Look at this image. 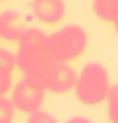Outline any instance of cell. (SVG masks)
Wrapping results in <instances>:
<instances>
[{
  "label": "cell",
  "mask_w": 118,
  "mask_h": 123,
  "mask_svg": "<svg viewBox=\"0 0 118 123\" xmlns=\"http://www.w3.org/2000/svg\"><path fill=\"white\" fill-rule=\"evenodd\" d=\"M110 72L107 67L97 64V62H91V64H86L81 70V75H78V83H75V94H78V102L81 105H99V102L107 99L110 94Z\"/></svg>",
  "instance_id": "obj_1"
},
{
  "label": "cell",
  "mask_w": 118,
  "mask_h": 123,
  "mask_svg": "<svg viewBox=\"0 0 118 123\" xmlns=\"http://www.w3.org/2000/svg\"><path fill=\"white\" fill-rule=\"evenodd\" d=\"M16 62H19V70L22 72H30V70H38L48 64V62H54L51 56V40L46 32L40 30H30L27 37L22 40V43H16Z\"/></svg>",
  "instance_id": "obj_2"
},
{
  "label": "cell",
  "mask_w": 118,
  "mask_h": 123,
  "mask_svg": "<svg viewBox=\"0 0 118 123\" xmlns=\"http://www.w3.org/2000/svg\"><path fill=\"white\" fill-rule=\"evenodd\" d=\"M48 40H51V56H54V62H75L86 51V46H89L86 30L78 27V24L56 30L54 35H48Z\"/></svg>",
  "instance_id": "obj_3"
},
{
  "label": "cell",
  "mask_w": 118,
  "mask_h": 123,
  "mask_svg": "<svg viewBox=\"0 0 118 123\" xmlns=\"http://www.w3.org/2000/svg\"><path fill=\"white\" fill-rule=\"evenodd\" d=\"M43 96H46V91L43 88H38L35 83H30L27 78H22L19 83H13V105H16V110L19 112H24V115H32V112H38L43 107Z\"/></svg>",
  "instance_id": "obj_4"
},
{
  "label": "cell",
  "mask_w": 118,
  "mask_h": 123,
  "mask_svg": "<svg viewBox=\"0 0 118 123\" xmlns=\"http://www.w3.org/2000/svg\"><path fill=\"white\" fill-rule=\"evenodd\" d=\"M30 30L32 27H27L22 13H16V11H3L0 13V37L8 40V43H22Z\"/></svg>",
  "instance_id": "obj_5"
},
{
  "label": "cell",
  "mask_w": 118,
  "mask_h": 123,
  "mask_svg": "<svg viewBox=\"0 0 118 123\" xmlns=\"http://www.w3.org/2000/svg\"><path fill=\"white\" fill-rule=\"evenodd\" d=\"M32 16H35V22H40V24H59L65 19V0H32V6H30Z\"/></svg>",
  "instance_id": "obj_6"
},
{
  "label": "cell",
  "mask_w": 118,
  "mask_h": 123,
  "mask_svg": "<svg viewBox=\"0 0 118 123\" xmlns=\"http://www.w3.org/2000/svg\"><path fill=\"white\" fill-rule=\"evenodd\" d=\"M56 72H59V62H48V64L38 67V70L24 72V78L30 80V83H35L38 88L51 91V88H54V83H56Z\"/></svg>",
  "instance_id": "obj_7"
},
{
  "label": "cell",
  "mask_w": 118,
  "mask_h": 123,
  "mask_svg": "<svg viewBox=\"0 0 118 123\" xmlns=\"http://www.w3.org/2000/svg\"><path fill=\"white\" fill-rule=\"evenodd\" d=\"M78 83V72L70 67V62H59V72H56V83H54V94H65L70 88H75Z\"/></svg>",
  "instance_id": "obj_8"
},
{
  "label": "cell",
  "mask_w": 118,
  "mask_h": 123,
  "mask_svg": "<svg viewBox=\"0 0 118 123\" xmlns=\"http://www.w3.org/2000/svg\"><path fill=\"white\" fill-rule=\"evenodd\" d=\"M91 8L102 22H110V24L118 22V0H94Z\"/></svg>",
  "instance_id": "obj_9"
},
{
  "label": "cell",
  "mask_w": 118,
  "mask_h": 123,
  "mask_svg": "<svg viewBox=\"0 0 118 123\" xmlns=\"http://www.w3.org/2000/svg\"><path fill=\"white\" fill-rule=\"evenodd\" d=\"M105 105H107V118H110V123H118V83L110 86V94H107V99H105Z\"/></svg>",
  "instance_id": "obj_10"
},
{
  "label": "cell",
  "mask_w": 118,
  "mask_h": 123,
  "mask_svg": "<svg viewBox=\"0 0 118 123\" xmlns=\"http://www.w3.org/2000/svg\"><path fill=\"white\" fill-rule=\"evenodd\" d=\"M13 70H19V62H16V54L0 48V72H8L13 75Z\"/></svg>",
  "instance_id": "obj_11"
},
{
  "label": "cell",
  "mask_w": 118,
  "mask_h": 123,
  "mask_svg": "<svg viewBox=\"0 0 118 123\" xmlns=\"http://www.w3.org/2000/svg\"><path fill=\"white\" fill-rule=\"evenodd\" d=\"M13 112H19L16 105H13V99L0 96V123H13Z\"/></svg>",
  "instance_id": "obj_12"
},
{
  "label": "cell",
  "mask_w": 118,
  "mask_h": 123,
  "mask_svg": "<svg viewBox=\"0 0 118 123\" xmlns=\"http://www.w3.org/2000/svg\"><path fill=\"white\" fill-rule=\"evenodd\" d=\"M27 123H56V118L48 115V112H43V110H38V112H32L27 118Z\"/></svg>",
  "instance_id": "obj_13"
},
{
  "label": "cell",
  "mask_w": 118,
  "mask_h": 123,
  "mask_svg": "<svg viewBox=\"0 0 118 123\" xmlns=\"http://www.w3.org/2000/svg\"><path fill=\"white\" fill-rule=\"evenodd\" d=\"M8 91H13V75L0 72V96H6Z\"/></svg>",
  "instance_id": "obj_14"
},
{
  "label": "cell",
  "mask_w": 118,
  "mask_h": 123,
  "mask_svg": "<svg viewBox=\"0 0 118 123\" xmlns=\"http://www.w3.org/2000/svg\"><path fill=\"white\" fill-rule=\"evenodd\" d=\"M67 123H91V120H89V118H70Z\"/></svg>",
  "instance_id": "obj_15"
},
{
  "label": "cell",
  "mask_w": 118,
  "mask_h": 123,
  "mask_svg": "<svg viewBox=\"0 0 118 123\" xmlns=\"http://www.w3.org/2000/svg\"><path fill=\"white\" fill-rule=\"evenodd\" d=\"M115 32H118V22H115Z\"/></svg>",
  "instance_id": "obj_16"
},
{
  "label": "cell",
  "mask_w": 118,
  "mask_h": 123,
  "mask_svg": "<svg viewBox=\"0 0 118 123\" xmlns=\"http://www.w3.org/2000/svg\"><path fill=\"white\" fill-rule=\"evenodd\" d=\"M0 3H3V0H0Z\"/></svg>",
  "instance_id": "obj_17"
},
{
  "label": "cell",
  "mask_w": 118,
  "mask_h": 123,
  "mask_svg": "<svg viewBox=\"0 0 118 123\" xmlns=\"http://www.w3.org/2000/svg\"><path fill=\"white\" fill-rule=\"evenodd\" d=\"M0 40H3V37H0Z\"/></svg>",
  "instance_id": "obj_18"
}]
</instances>
